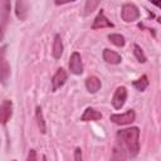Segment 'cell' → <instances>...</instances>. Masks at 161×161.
Here are the masks:
<instances>
[{
  "label": "cell",
  "mask_w": 161,
  "mask_h": 161,
  "mask_svg": "<svg viewBox=\"0 0 161 161\" xmlns=\"http://www.w3.org/2000/svg\"><path fill=\"white\" fill-rule=\"evenodd\" d=\"M117 140L119 146L126 151L128 157H136L140 151V128L130 127L125 130H119L117 132Z\"/></svg>",
  "instance_id": "cell-1"
},
{
  "label": "cell",
  "mask_w": 161,
  "mask_h": 161,
  "mask_svg": "<svg viewBox=\"0 0 161 161\" xmlns=\"http://www.w3.org/2000/svg\"><path fill=\"white\" fill-rule=\"evenodd\" d=\"M140 18V10L138 8L132 3H126L122 5L121 9V19L125 23H132L136 21Z\"/></svg>",
  "instance_id": "cell-2"
},
{
  "label": "cell",
  "mask_w": 161,
  "mask_h": 161,
  "mask_svg": "<svg viewBox=\"0 0 161 161\" xmlns=\"http://www.w3.org/2000/svg\"><path fill=\"white\" fill-rule=\"evenodd\" d=\"M136 119V112L133 109H128L125 113H116L109 116V121L116 125H130Z\"/></svg>",
  "instance_id": "cell-3"
},
{
  "label": "cell",
  "mask_w": 161,
  "mask_h": 161,
  "mask_svg": "<svg viewBox=\"0 0 161 161\" xmlns=\"http://www.w3.org/2000/svg\"><path fill=\"white\" fill-rule=\"evenodd\" d=\"M126 99H127V88L125 86H119L116 88L114 93H113V97H112V106L114 109H121L125 103H126Z\"/></svg>",
  "instance_id": "cell-4"
},
{
  "label": "cell",
  "mask_w": 161,
  "mask_h": 161,
  "mask_svg": "<svg viewBox=\"0 0 161 161\" xmlns=\"http://www.w3.org/2000/svg\"><path fill=\"white\" fill-rule=\"evenodd\" d=\"M69 70L70 73L79 75L83 73V62H82V57L78 52H73L70 58H69Z\"/></svg>",
  "instance_id": "cell-5"
},
{
  "label": "cell",
  "mask_w": 161,
  "mask_h": 161,
  "mask_svg": "<svg viewBox=\"0 0 161 161\" xmlns=\"http://www.w3.org/2000/svg\"><path fill=\"white\" fill-rule=\"evenodd\" d=\"M67 79H68L67 72H65L63 68H58L57 72H55V74H54L53 78H52V91H53V92L58 91L60 87L64 86V83L67 82Z\"/></svg>",
  "instance_id": "cell-6"
},
{
  "label": "cell",
  "mask_w": 161,
  "mask_h": 161,
  "mask_svg": "<svg viewBox=\"0 0 161 161\" xmlns=\"http://www.w3.org/2000/svg\"><path fill=\"white\" fill-rule=\"evenodd\" d=\"M114 24L107 19V16L104 15V11L101 9L97 14V16L94 18L93 20V24H92V29L96 30V29H103V28H113Z\"/></svg>",
  "instance_id": "cell-7"
},
{
  "label": "cell",
  "mask_w": 161,
  "mask_h": 161,
  "mask_svg": "<svg viewBox=\"0 0 161 161\" xmlns=\"http://www.w3.org/2000/svg\"><path fill=\"white\" fill-rule=\"evenodd\" d=\"M0 119H1V125L5 126L8 123V121L13 116V102L10 99H4L1 102V108H0Z\"/></svg>",
  "instance_id": "cell-8"
},
{
  "label": "cell",
  "mask_w": 161,
  "mask_h": 161,
  "mask_svg": "<svg viewBox=\"0 0 161 161\" xmlns=\"http://www.w3.org/2000/svg\"><path fill=\"white\" fill-rule=\"evenodd\" d=\"M10 3L4 0L1 1V38L4 36L5 33V28H6V23L9 20V13H10Z\"/></svg>",
  "instance_id": "cell-9"
},
{
  "label": "cell",
  "mask_w": 161,
  "mask_h": 161,
  "mask_svg": "<svg viewBox=\"0 0 161 161\" xmlns=\"http://www.w3.org/2000/svg\"><path fill=\"white\" fill-rule=\"evenodd\" d=\"M102 57H103V60L109 63V64H119L122 62V57L118 53H116V52H113V50H111L108 48L103 49Z\"/></svg>",
  "instance_id": "cell-10"
},
{
  "label": "cell",
  "mask_w": 161,
  "mask_h": 161,
  "mask_svg": "<svg viewBox=\"0 0 161 161\" xmlns=\"http://www.w3.org/2000/svg\"><path fill=\"white\" fill-rule=\"evenodd\" d=\"M63 50H64V47H63V42H62V38L59 34H55L54 35V42H53V48H52V55L54 59H59L62 55H63Z\"/></svg>",
  "instance_id": "cell-11"
},
{
  "label": "cell",
  "mask_w": 161,
  "mask_h": 161,
  "mask_svg": "<svg viewBox=\"0 0 161 161\" xmlns=\"http://www.w3.org/2000/svg\"><path fill=\"white\" fill-rule=\"evenodd\" d=\"M86 88L89 93H96L101 89L102 87V83H101V79L96 75H89L87 79H86Z\"/></svg>",
  "instance_id": "cell-12"
},
{
  "label": "cell",
  "mask_w": 161,
  "mask_h": 161,
  "mask_svg": "<svg viewBox=\"0 0 161 161\" xmlns=\"http://www.w3.org/2000/svg\"><path fill=\"white\" fill-rule=\"evenodd\" d=\"M102 118V113L98 112L97 109L92 108V107H88L86 108V111L83 112L82 117H80V121L83 122H89V121H98Z\"/></svg>",
  "instance_id": "cell-13"
},
{
  "label": "cell",
  "mask_w": 161,
  "mask_h": 161,
  "mask_svg": "<svg viewBox=\"0 0 161 161\" xmlns=\"http://www.w3.org/2000/svg\"><path fill=\"white\" fill-rule=\"evenodd\" d=\"M1 83L5 84L6 80H8V77L10 75V67L5 59V45L1 48Z\"/></svg>",
  "instance_id": "cell-14"
},
{
  "label": "cell",
  "mask_w": 161,
  "mask_h": 161,
  "mask_svg": "<svg viewBox=\"0 0 161 161\" xmlns=\"http://www.w3.org/2000/svg\"><path fill=\"white\" fill-rule=\"evenodd\" d=\"M28 9H29V4L26 1H16V4H15L16 18L20 20H25L26 15H28Z\"/></svg>",
  "instance_id": "cell-15"
},
{
  "label": "cell",
  "mask_w": 161,
  "mask_h": 161,
  "mask_svg": "<svg viewBox=\"0 0 161 161\" xmlns=\"http://www.w3.org/2000/svg\"><path fill=\"white\" fill-rule=\"evenodd\" d=\"M126 158H127V153H126V151H125L121 146L116 145V146L113 147V150H112L111 161H126Z\"/></svg>",
  "instance_id": "cell-16"
},
{
  "label": "cell",
  "mask_w": 161,
  "mask_h": 161,
  "mask_svg": "<svg viewBox=\"0 0 161 161\" xmlns=\"http://www.w3.org/2000/svg\"><path fill=\"white\" fill-rule=\"evenodd\" d=\"M35 118H36V123H38L40 132L45 133L47 132V123L44 121V116H43V111H42L40 106H36V108H35Z\"/></svg>",
  "instance_id": "cell-17"
},
{
  "label": "cell",
  "mask_w": 161,
  "mask_h": 161,
  "mask_svg": "<svg viewBox=\"0 0 161 161\" xmlns=\"http://www.w3.org/2000/svg\"><path fill=\"white\" fill-rule=\"evenodd\" d=\"M148 84H150V82H148V77H147L146 74L141 75L138 79H136V80L132 82V86H133L138 92H143V91L148 87Z\"/></svg>",
  "instance_id": "cell-18"
},
{
  "label": "cell",
  "mask_w": 161,
  "mask_h": 161,
  "mask_svg": "<svg viewBox=\"0 0 161 161\" xmlns=\"http://www.w3.org/2000/svg\"><path fill=\"white\" fill-rule=\"evenodd\" d=\"M108 39L112 44H114L116 47H123L126 40H125V36L121 35V34H109L108 35Z\"/></svg>",
  "instance_id": "cell-19"
},
{
  "label": "cell",
  "mask_w": 161,
  "mask_h": 161,
  "mask_svg": "<svg viewBox=\"0 0 161 161\" xmlns=\"http://www.w3.org/2000/svg\"><path fill=\"white\" fill-rule=\"evenodd\" d=\"M133 54L136 57V59L140 62V63H146L147 62V58L143 53V50L141 49V47L138 44H133Z\"/></svg>",
  "instance_id": "cell-20"
},
{
  "label": "cell",
  "mask_w": 161,
  "mask_h": 161,
  "mask_svg": "<svg viewBox=\"0 0 161 161\" xmlns=\"http://www.w3.org/2000/svg\"><path fill=\"white\" fill-rule=\"evenodd\" d=\"M99 5V3L98 1H93V0H88L87 3H86V6H84V15H88V14H91L97 6Z\"/></svg>",
  "instance_id": "cell-21"
},
{
  "label": "cell",
  "mask_w": 161,
  "mask_h": 161,
  "mask_svg": "<svg viewBox=\"0 0 161 161\" xmlns=\"http://www.w3.org/2000/svg\"><path fill=\"white\" fill-rule=\"evenodd\" d=\"M74 161H83V153L79 147L74 150Z\"/></svg>",
  "instance_id": "cell-22"
},
{
  "label": "cell",
  "mask_w": 161,
  "mask_h": 161,
  "mask_svg": "<svg viewBox=\"0 0 161 161\" xmlns=\"http://www.w3.org/2000/svg\"><path fill=\"white\" fill-rule=\"evenodd\" d=\"M26 161H38L36 158V151L35 150H29V153H28V157H26Z\"/></svg>",
  "instance_id": "cell-23"
},
{
  "label": "cell",
  "mask_w": 161,
  "mask_h": 161,
  "mask_svg": "<svg viewBox=\"0 0 161 161\" xmlns=\"http://www.w3.org/2000/svg\"><path fill=\"white\" fill-rule=\"evenodd\" d=\"M151 4H153L155 6H157V8H160V9H161V0H152V1H151Z\"/></svg>",
  "instance_id": "cell-24"
},
{
  "label": "cell",
  "mask_w": 161,
  "mask_h": 161,
  "mask_svg": "<svg viewBox=\"0 0 161 161\" xmlns=\"http://www.w3.org/2000/svg\"><path fill=\"white\" fill-rule=\"evenodd\" d=\"M42 160H43V161H47V157H45V155H43V156H42Z\"/></svg>",
  "instance_id": "cell-25"
},
{
  "label": "cell",
  "mask_w": 161,
  "mask_h": 161,
  "mask_svg": "<svg viewBox=\"0 0 161 161\" xmlns=\"http://www.w3.org/2000/svg\"><path fill=\"white\" fill-rule=\"evenodd\" d=\"M157 21H158V23L161 24V18H158V19H157Z\"/></svg>",
  "instance_id": "cell-26"
},
{
  "label": "cell",
  "mask_w": 161,
  "mask_h": 161,
  "mask_svg": "<svg viewBox=\"0 0 161 161\" xmlns=\"http://www.w3.org/2000/svg\"><path fill=\"white\" fill-rule=\"evenodd\" d=\"M13 161H18V160H13Z\"/></svg>",
  "instance_id": "cell-27"
}]
</instances>
